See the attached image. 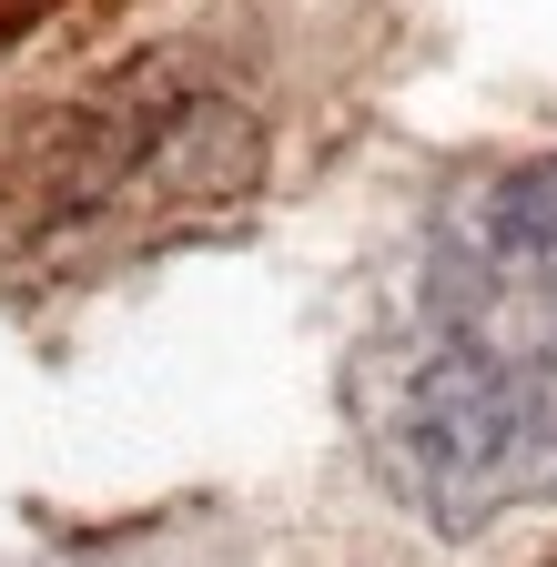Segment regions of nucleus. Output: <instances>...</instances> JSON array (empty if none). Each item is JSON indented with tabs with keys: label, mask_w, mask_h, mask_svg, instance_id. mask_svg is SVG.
<instances>
[{
	"label": "nucleus",
	"mask_w": 557,
	"mask_h": 567,
	"mask_svg": "<svg viewBox=\"0 0 557 567\" xmlns=\"http://www.w3.org/2000/svg\"><path fill=\"white\" fill-rule=\"evenodd\" d=\"M375 446L415 507L456 527L557 496V354L517 334V305L486 264L476 284H446L405 344H385Z\"/></svg>",
	"instance_id": "nucleus-1"
},
{
	"label": "nucleus",
	"mask_w": 557,
	"mask_h": 567,
	"mask_svg": "<svg viewBox=\"0 0 557 567\" xmlns=\"http://www.w3.org/2000/svg\"><path fill=\"white\" fill-rule=\"evenodd\" d=\"M476 264L497 274L527 315H557V153H547V163H527L517 183L486 193Z\"/></svg>",
	"instance_id": "nucleus-2"
},
{
	"label": "nucleus",
	"mask_w": 557,
	"mask_h": 567,
	"mask_svg": "<svg viewBox=\"0 0 557 567\" xmlns=\"http://www.w3.org/2000/svg\"><path fill=\"white\" fill-rule=\"evenodd\" d=\"M51 11H61V0H0V51H11V41H21V31H41V21H51Z\"/></svg>",
	"instance_id": "nucleus-3"
}]
</instances>
